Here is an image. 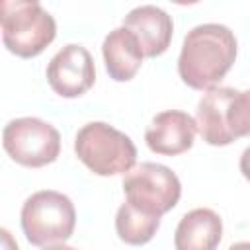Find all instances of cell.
I'll return each instance as SVG.
<instances>
[{"label": "cell", "instance_id": "obj_3", "mask_svg": "<svg viewBox=\"0 0 250 250\" xmlns=\"http://www.w3.org/2000/svg\"><path fill=\"white\" fill-rule=\"evenodd\" d=\"M76 156L98 176L131 172L137 162V146L129 135L104 121L86 123L74 139Z\"/></svg>", "mask_w": 250, "mask_h": 250}, {"label": "cell", "instance_id": "obj_10", "mask_svg": "<svg viewBox=\"0 0 250 250\" xmlns=\"http://www.w3.org/2000/svg\"><path fill=\"white\" fill-rule=\"evenodd\" d=\"M234 88L229 86L209 88L197 104V113H195L197 131L201 139L213 146H225L234 141L227 127V109Z\"/></svg>", "mask_w": 250, "mask_h": 250}, {"label": "cell", "instance_id": "obj_7", "mask_svg": "<svg viewBox=\"0 0 250 250\" xmlns=\"http://www.w3.org/2000/svg\"><path fill=\"white\" fill-rule=\"evenodd\" d=\"M47 80L53 92H57L62 98L82 96L96 82V66L92 55L82 45H64L49 61Z\"/></svg>", "mask_w": 250, "mask_h": 250}, {"label": "cell", "instance_id": "obj_5", "mask_svg": "<svg viewBox=\"0 0 250 250\" xmlns=\"http://www.w3.org/2000/svg\"><path fill=\"white\" fill-rule=\"evenodd\" d=\"M4 150L21 166L39 168L57 160L61 152L59 131L39 117H18L2 131Z\"/></svg>", "mask_w": 250, "mask_h": 250}, {"label": "cell", "instance_id": "obj_15", "mask_svg": "<svg viewBox=\"0 0 250 250\" xmlns=\"http://www.w3.org/2000/svg\"><path fill=\"white\" fill-rule=\"evenodd\" d=\"M240 172L250 182V146H246L244 152H242V156H240Z\"/></svg>", "mask_w": 250, "mask_h": 250}, {"label": "cell", "instance_id": "obj_14", "mask_svg": "<svg viewBox=\"0 0 250 250\" xmlns=\"http://www.w3.org/2000/svg\"><path fill=\"white\" fill-rule=\"evenodd\" d=\"M227 127L234 141L250 135V90H234L227 109Z\"/></svg>", "mask_w": 250, "mask_h": 250}, {"label": "cell", "instance_id": "obj_6", "mask_svg": "<svg viewBox=\"0 0 250 250\" xmlns=\"http://www.w3.org/2000/svg\"><path fill=\"white\" fill-rule=\"evenodd\" d=\"M123 191L127 201L135 207L162 217L178 203L182 184L168 166L158 162H141L123 178Z\"/></svg>", "mask_w": 250, "mask_h": 250}, {"label": "cell", "instance_id": "obj_16", "mask_svg": "<svg viewBox=\"0 0 250 250\" xmlns=\"http://www.w3.org/2000/svg\"><path fill=\"white\" fill-rule=\"evenodd\" d=\"M0 232H2V242H4V250H18V244L14 242L12 234H10V232H8L6 229H2Z\"/></svg>", "mask_w": 250, "mask_h": 250}, {"label": "cell", "instance_id": "obj_12", "mask_svg": "<svg viewBox=\"0 0 250 250\" xmlns=\"http://www.w3.org/2000/svg\"><path fill=\"white\" fill-rule=\"evenodd\" d=\"M102 55L109 76L117 82L131 80L141 68L145 57L139 39L123 25L111 29L105 35L102 45Z\"/></svg>", "mask_w": 250, "mask_h": 250}, {"label": "cell", "instance_id": "obj_13", "mask_svg": "<svg viewBox=\"0 0 250 250\" xmlns=\"http://www.w3.org/2000/svg\"><path fill=\"white\" fill-rule=\"evenodd\" d=\"M158 227H160V217L150 215V213L135 207L129 201H125L117 209L115 230H117L119 238L127 244H133V246L146 244L154 236Z\"/></svg>", "mask_w": 250, "mask_h": 250}, {"label": "cell", "instance_id": "obj_17", "mask_svg": "<svg viewBox=\"0 0 250 250\" xmlns=\"http://www.w3.org/2000/svg\"><path fill=\"white\" fill-rule=\"evenodd\" d=\"M229 250H250V242H234L229 246Z\"/></svg>", "mask_w": 250, "mask_h": 250}, {"label": "cell", "instance_id": "obj_1", "mask_svg": "<svg viewBox=\"0 0 250 250\" xmlns=\"http://www.w3.org/2000/svg\"><path fill=\"white\" fill-rule=\"evenodd\" d=\"M236 37L223 23H201L188 31L178 57V74L193 90L211 88L232 66Z\"/></svg>", "mask_w": 250, "mask_h": 250}, {"label": "cell", "instance_id": "obj_2", "mask_svg": "<svg viewBox=\"0 0 250 250\" xmlns=\"http://www.w3.org/2000/svg\"><path fill=\"white\" fill-rule=\"evenodd\" d=\"M0 27L8 51L23 59L39 55L57 35L55 18L35 0H2Z\"/></svg>", "mask_w": 250, "mask_h": 250}, {"label": "cell", "instance_id": "obj_8", "mask_svg": "<svg viewBox=\"0 0 250 250\" xmlns=\"http://www.w3.org/2000/svg\"><path fill=\"white\" fill-rule=\"evenodd\" d=\"M195 133L197 123L189 113L168 109L154 115L152 123L145 131V141L152 152L176 156L191 148Z\"/></svg>", "mask_w": 250, "mask_h": 250}, {"label": "cell", "instance_id": "obj_11", "mask_svg": "<svg viewBox=\"0 0 250 250\" xmlns=\"http://www.w3.org/2000/svg\"><path fill=\"white\" fill-rule=\"evenodd\" d=\"M223 236L221 217L207 207L186 213L174 232L176 250H215Z\"/></svg>", "mask_w": 250, "mask_h": 250}, {"label": "cell", "instance_id": "obj_18", "mask_svg": "<svg viewBox=\"0 0 250 250\" xmlns=\"http://www.w3.org/2000/svg\"><path fill=\"white\" fill-rule=\"evenodd\" d=\"M45 250H76V248L66 246V244H53V246H47Z\"/></svg>", "mask_w": 250, "mask_h": 250}, {"label": "cell", "instance_id": "obj_9", "mask_svg": "<svg viewBox=\"0 0 250 250\" xmlns=\"http://www.w3.org/2000/svg\"><path fill=\"white\" fill-rule=\"evenodd\" d=\"M123 27H127L139 39L145 57L162 55L168 49L174 31L172 18L154 4H143L133 8L123 18Z\"/></svg>", "mask_w": 250, "mask_h": 250}, {"label": "cell", "instance_id": "obj_4", "mask_svg": "<svg viewBox=\"0 0 250 250\" xmlns=\"http://www.w3.org/2000/svg\"><path fill=\"white\" fill-rule=\"evenodd\" d=\"M20 221L25 238L33 246L62 244L74 232L76 209L64 193L41 189L25 199Z\"/></svg>", "mask_w": 250, "mask_h": 250}]
</instances>
